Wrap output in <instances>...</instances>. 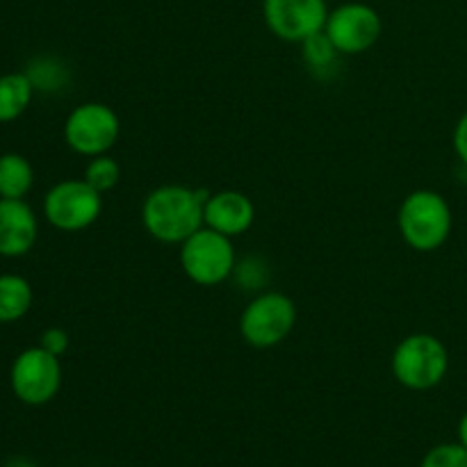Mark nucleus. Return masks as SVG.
Listing matches in <instances>:
<instances>
[{
    "mask_svg": "<svg viewBox=\"0 0 467 467\" xmlns=\"http://www.w3.org/2000/svg\"><path fill=\"white\" fill-rule=\"evenodd\" d=\"M210 192L185 185L155 187L141 205L144 228L164 244H182L205 223V201Z\"/></svg>",
    "mask_w": 467,
    "mask_h": 467,
    "instance_id": "1",
    "label": "nucleus"
},
{
    "mask_svg": "<svg viewBox=\"0 0 467 467\" xmlns=\"http://www.w3.org/2000/svg\"><path fill=\"white\" fill-rule=\"evenodd\" d=\"M397 223L410 249L429 254L450 240L454 217L445 196L433 190H415L400 205Z\"/></svg>",
    "mask_w": 467,
    "mask_h": 467,
    "instance_id": "2",
    "label": "nucleus"
},
{
    "mask_svg": "<svg viewBox=\"0 0 467 467\" xmlns=\"http://www.w3.org/2000/svg\"><path fill=\"white\" fill-rule=\"evenodd\" d=\"M450 369V351L431 333H413L392 354V377L415 392L441 386Z\"/></svg>",
    "mask_w": 467,
    "mask_h": 467,
    "instance_id": "3",
    "label": "nucleus"
},
{
    "mask_svg": "<svg viewBox=\"0 0 467 467\" xmlns=\"http://www.w3.org/2000/svg\"><path fill=\"white\" fill-rule=\"evenodd\" d=\"M233 237L203 226L181 244V267L196 285L213 287L228 281L235 272Z\"/></svg>",
    "mask_w": 467,
    "mask_h": 467,
    "instance_id": "4",
    "label": "nucleus"
},
{
    "mask_svg": "<svg viewBox=\"0 0 467 467\" xmlns=\"http://www.w3.org/2000/svg\"><path fill=\"white\" fill-rule=\"evenodd\" d=\"M296 324V306L283 292H263L246 304L240 333L254 349H272L285 342Z\"/></svg>",
    "mask_w": 467,
    "mask_h": 467,
    "instance_id": "5",
    "label": "nucleus"
},
{
    "mask_svg": "<svg viewBox=\"0 0 467 467\" xmlns=\"http://www.w3.org/2000/svg\"><path fill=\"white\" fill-rule=\"evenodd\" d=\"M9 386L14 397L26 406L48 404L62 388L59 356L50 354L39 345L21 351L9 369Z\"/></svg>",
    "mask_w": 467,
    "mask_h": 467,
    "instance_id": "6",
    "label": "nucleus"
},
{
    "mask_svg": "<svg viewBox=\"0 0 467 467\" xmlns=\"http://www.w3.org/2000/svg\"><path fill=\"white\" fill-rule=\"evenodd\" d=\"M103 210V194L82 181H59L44 196V217L53 228L78 233L89 228Z\"/></svg>",
    "mask_w": 467,
    "mask_h": 467,
    "instance_id": "7",
    "label": "nucleus"
},
{
    "mask_svg": "<svg viewBox=\"0 0 467 467\" xmlns=\"http://www.w3.org/2000/svg\"><path fill=\"white\" fill-rule=\"evenodd\" d=\"M121 123L117 112L105 103H82L64 121V141L85 158L105 155L119 140Z\"/></svg>",
    "mask_w": 467,
    "mask_h": 467,
    "instance_id": "8",
    "label": "nucleus"
},
{
    "mask_svg": "<svg viewBox=\"0 0 467 467\" xmlns=\"http://www.w3.org/2000/svg\"><path fill=\"white\" fill-rule=\"evenodd\" d=\"M324 32L340 55H360L381 39L383 21L372 5L345 3L328 12Z\"/></svg>",
    "mask_w": 467,
    "mask_h": 467,
    "instance_id": "9",
    "label": "nucleus"
},
{
    "mask_svg": "<svg viewBox=\"0 0 467 467\" xmlns=\"http://www.w3.org/2000/svg\"><path fill=\"white\" fill-rule=\"evenodd\" d=\"M328 12L327 0H263V16L269 32L292 44H304L324 32Z\"/></svg>",
    "mask_w": 467,
    "mask_h": 467,
    "instance_id": "10",
    "label": "nucleus"
},
{
    "mask_svg": "<svg viewBox=\"0 0 467 467\" xmlns=\"http://www.w3.org/2000/svg\"><path fill=\"white\" fill-rule=\"evenodd\" d=\"M39 235L36 214L26 199H0V255L23 258Z\"/></svg>",
    "mask_w": 467,
    "mask_h": 467,
    "instance_id": "11",
    "label": "nucleus"
},
{
    "mask_svg": "<svg viewBox=\"0 0 467 467\" xmlns=\"http://www.w3.org/2000/svg\"><path fill=\"white\" fill-rule=\"evenodd\" d=\"M205 226L222 235H244L255 222V205L246 194L237 190L214 192L205 201Z\"/></svg>",
    "mask_w": 467,
    "mask_h": 467,
    "instance_id": "12",
    "label": "nucleus"
},
{
    "mask_svg": "<svg viewBox=\"0 0 467 467\" xmlns=\"http://www.w3.org/2000/svg\"><path fill=\"white\" fill-rule=\"evenodd\" d=\"M35 85L26 71L0 76V123H12L30 108Z\"/></svg>",
    "mask_w": 467,
    "mask_h": 467,
    "instance_id": "13",
    "label": "nucleus"
},
{
    "mask_svg": "<svg viewBox=\"0 0 467 467\" xmlns=\"http://www.w3.org/2000/svg\"><path fill=\"white\" fill-rule=\"evenodd\" d=\"M32 285L18 274H0V324H12L26 317L32 308Z\"/></svg>",
    "mask_w": 467,
    "mask_h": 467,
    "instance_id": "14",
    "label": "nucleus"
},
{
    "mask_svg": "<svg viewBox=\"0 0 467 467\" xmlns=\"http://www.w3.org/2000/svg\"><path fill=\"white\" fill-rule=\"evenodd\" d=\"M32 185H35V169L26 155H0V199H26Z\"/></svg>",
    "mask_w": 467,
    "mask_h": 467,
    "instance_id": "15",
    "label": "nucleus"
},
{
    "mask_svg": "<svg viewBox=\"0 0 467 467\" xmlns=\"http://www.w3.org/2000/svg\"><path fill=\"white\" fill-rule=\"evenodd\" d=\"M301 55H304L306 67L313 73H324L327 68L336 67L337 50L336 46L331 44V39L327 36V32H319V35L310 36L301 44Z\"/></svg>",
    "mask_w": 467,
    "mask_h": 467,
    "instance_id": "16",
    "label": "nucleus"
},
{
    "mask_svg": "<svg viewBox=\"0 0 467 467\" xmlns=\"http://www.w3.org/2000/svg\"><path fill=\"white\" fill-rule=\"evenodd\" d=\"M27 78L32 80L36 89H44V91H55L67 82V68L53 57H36L27 64L26 68Z\"/></svg>",
    "mask_w": 467,
    "mask_h": 467,
    "instance_id": "17",
    "label": "nucleus"
},
{
    "mask_svg": "<svg viewBox=\"0 0 467 467\" xmlns=\"http://www.w3.org/2000/svg\"><path fill=\"white\" fill-rule=\"evenodd\" d=\"M119 178H121V164L114 158H109L108 153L89 158V164L85 167V181L89 182L94 190H99L100 194H103V192H109L112 187H117Z\"/></svg>",
    "mask_w": 467,
    "mask_h": 467,
    "instance_id": "18",
    "label": "nucleus"
},
{
    "mask_svg": "<svg viewBox=\"0 0 467 467\" xmlns=\"http://www.w3.org/2000/svg\"><path fill=\"white\" fill-rule=\"evenodd\" d=\"M420 467H467V450L461 442H445L427 451Z\"/></svg>",
    "mask_w": 467,
    "mask_h": 467,
    "instance_id": "19",
    "label": "nucleus"
},
{
    "mask_svg": "<svg viewBox=\"0 0 467 467\" xmlns=\"http://www.w3.org/2000/svg\"><path fill=\"white\" fill-rule=\"evenodd\" d=\"M68 345H71V340H68V333L59 327L46 328L39 337V347H44L46 351H50V354H55V356L67 354Z\"/></svg>",
    "mask_w": 467,
    "mask_h": 467,
    "instance_id": "20",
    "label": "nucleus"
},
{
    "mask_svg": "<svg viewBox=\"0 0 467 467\" xmlns=\"http://www.w3.org/2000/svg\"><path fill=\"white\" fill-rule=\"evenodd\" d=\"M454 150L461 162L467 164V112L459 119L454 128Z\"/></svg>",
    "mask_w": 467,
    "mask_h": 467,
    "instance_id": "21",
    "label": "nucleus"
},
{
    "mask_svg": "<svg viewBox=\"0 0 467 467\" xmlns=\"http://www.w3.org/2000/svg\"><path fill=\"white\" fill-rule=\"evenodd\" d=\"M459 442L467 450V413L461 418V422H459Z\"/></svg>",
    "mask_w": 467,
    "mask_h": 467,
    "instance_id": "22",
    "label": "nucleus"
},
{
    "mask_svg": "<svg viewBox=\"0 0 467 467\" xmlns=\"http://www.w3.org/2000/svg\"><path fill=\"white\" fill-rule=\"evenodd\" d=\"M3 467H36V465L27 459H12V461H7Z\"/></svg>",
    "mask_w": 467,
    "mask_h": 467,
    "instance_id": "23",
    "label": "nucleus"
}]
</instances>
